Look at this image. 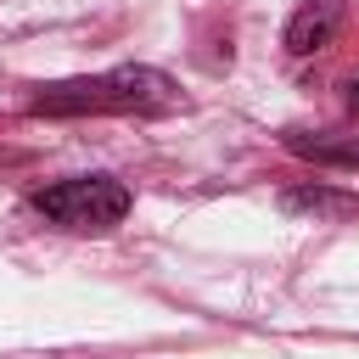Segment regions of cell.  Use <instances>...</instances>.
<instances>
[{
	"label": "cell",
	"mask_w": 359,
	"mask_h": 359,
	"mask_svg": "<svg viewBox=\"0 0 359 359\" xmlns=\"http://www.w3.org/2000/svg\"><path fill=\"white\" fill-rule=\"evenodd\" d=\"M180 90L157 67H107L95 79H62L28 95L34 118H79V112H174Z\"/></svg>",
	"instance_id": "1"
},
{
	"label": "cell",
	"mask_w": 359,
	"mask_h": 359,
	"mask_svg": "<svg viewBox=\"0 0 359 359\" xmlns=\"http://www.w3.org/2000/svg\"><path fill=\"white\" fill-rule=\"evenodd\" d=\"M129 208H135V191L112 174H73L34 191V213L62 230H112L129 219Z\"/></svg>",
	"instance_id": "2"
},
{
	"label": "cell",
	"mask_w": 359,
	"mask_h": 359,
	"mask_svg": "<svg viewBox=\"0 0 359 359\" xmlns=\"http://www.w3.org/2000/svg\"><path fill=\"white\" fill-rule=\"evenodd\" d=\"M337 22H342V6H337V0H309V6H297V11L286 17V34H280V39H286L292 56H314V50L331 45Z\"/></svg>",
	"instance_id": "3"
},
{
	"label": "cell",
	"mask_w": 359,
	"mask_h": 359,
	"mask_svg": "<svg viewBox=\"0 0 359 359\" xmlns=\"http://www.w3.org/2000/svg\"><path fill=\"white\" fill-rule=\"evenodd\" d=\"M280 213H292V219H353L359 213V196L309 180V185H286L280 191Z\"/></svg>",
	"instance_id": "4"
},
{
	"label": "cell",
	"mask_w": 359,
	"mask_h": 359,
	"mask_svg": "<svg viewBox=\"0 0 359 359\" xmlns=\"http://www.w3.org/2000/svg\"><path fill=\"white\" fill-rule=\"evenodd\" d=\"M286 151L309 157V163H325V168H353L359 174V140H331V135H303V129H286L280 135Z\"/></svg>",
	"instance_id": "5"
},
{
	"label": "cell",
	"mask_w": 359,
	"mask_h": 359,
	"mask_svg": "<svg viewBox=\"0 0 359 359\" xmlns=\"http://www.w3.org/2000/svg\"><path fill=\"white\" fill-rule=\"evenodd\" d=\"M348 112H359V73L348 79Z\"/></svg>",
	"instance_id": "6"
}]
</instances>
